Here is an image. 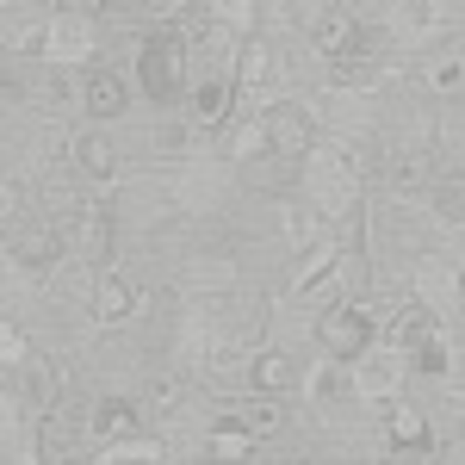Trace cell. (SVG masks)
<instances>
[{"label": "cell", "instance_id": "2e32d148", "mask_svg": "<svg viewBox=\"0 0 465 465\" xmlns=\"http://www.w3.org/2000/svg\"><path fill=\"white\" fill-rule=\"evenodd\" d=\"M74 168L87 180H100V186L118 174V143H112L100 124H94V131H74Z\"/></svg>", "mask_w": 465, "mask_h": 465}, {"label": "cell", "instance_id": "484cf974", "mask_svg": "<svg viewBox=\"0 0 465 465\" xmlns=\"http://www.w3.org/2000/svg\"><path fill=\"white\" fill-rule=\"evenodd\" d=\"M69 447H74L69 416H63V410H50V416H44V440H37V460H44V465H63V460H69Z\"/></svg>", "mask_w": 465, "mask_h": 465}, {"label": "cell", "instance_id": "ac0fdd59", "mask_svg": "<svg viewBox=\"0 0 465 465\" xmlns=\"http://www.w3.org/2000/svg\"><path fill=\"white\" fill-rule=\"evenodd\" d=\"M205 447H212V460H217V465H242V460H254V447H261V440L242 429V416H217V422H212V440H205Z\"/></svg>", "mask_w": 465, "mask_h": 465}, {"label": "cell", "instance_id": "7402d4cb", "mask_svg": "<svg viewBox=\"0 0 465 465\" xmlns=\"http://www.w3.org/2000/svg\"><path fill=\"white\" fill-rule=\"evenodd\" d=\"M391 186H397V193H422V186H429V193H434L429 149H397V155H391Z\"/></svg>", "mask_w": 465, "mask_h": 465}, {"label": "cell", "instance_id": "8fae6325", "mask_svg": "<svg viewBox=\"0 0 465 465\" xmlns=\"http://www.w3.org/2000/svg\"><path fill=\"white\" fill-rule=\"evenodd\" d=\"M112 205L106 199H87V205H74V249H81V261H106L112 254Z\"/></svg>", "mask_w": 465, "mask_h": 465}, {"label": "cell", "instance_id": "f546056e", "mask_svg": "<svg viewBox=\"0 0 465 465\" xmlns=\"http://www.w3.org/2000/svg\"><path fill=\"white\" fill-rule=\"evenodd\" d=\"M434 205L447 223H465V180H434Z\"/></svg>", "mask_w": 465, "mask_h": 465}, {"label": "cell", "instance_id": "277c9868", "mask_svg": "<svg viewBox=\"0 0 465 465\" xmlns=\"http://www.w3.org/2000/svg\"><path fill=\"white\" fill-rule=\"evenodd\" d=\"M317 335H322V360H335V366H354L366 348H372V311L366 304H335V311H322V322H317Z\"/></svg>", "mask_w": 465, "mask_h": 465}, {"label": "cell", "instance_id": "6da1fadb", "mask_svg": "<svg viewBox=\"0 0 465 465\" xmlns=\"http://www.w3.org/2000/svg\"><path fill=\"white\" fill-rule=\"evenodd\" d=\"M304 186H311V212L317 217H341V223L360 217V186H366V174H360V162L341 143L322 137L304 155Z\"/></svg>", "mask_w": 465, "mask_h": 465}, {"label": "cell", "instance_id": "83f0119b", "mask_svg": "<svg viewBox=\"0 0 465 465\" xmlns=\"http://www.w3.org/2000/svg\"><path fill=\"white\" fill-rule=\"evenodd\" d=\"M254 155H273L261 118H249V124H236V131H230V162H254Z\"/></svg>", "mask_w": 465, "mask_h": 465}, {"label": "cell", "instance_id": "7c38bea8", "mask_svg": "<svg viewBox=\"0 0 465 465\" xmlns=\"http://www.w3.org/2000/svg\"><path fill=\"white\" fill-rule=\"evenodd\" d=\"M280 74V56H273V44L254 32L242 37V50H236V94H267V81Z\"/></svg>", "mask_w": 465, "mask_h": 465}, {"label": "cell", "instance_id": "e0dca14e", "mask_svg": "<svg viewBox=\"0 0 465 465\" xmlns=\"http://www.w3.org/2000/svg\"><path fill=\"white\" fill-rule=\"evenodd\" d=\"M385 440H391V453H422L429 447V416L416 403H385Z\"/></svg>", "mask_w": 465, "mask_h": 465}, {"label": "cell", "instance_id": "603a6c76", "mask_svg": "<svg viewBox=\"0 0 465 465\" xmlns=\"http://www.w3.org/2000/svg\"><path fill=\"white\" fill-rule=\"evenodd\" d=\"M236 416H242V429H249L254 440H273V434L286 429V397H249Z\"/></svg>", "mask_w": 465, "mask_h": 465}, {"label": "cell", "instance_id": "ffe728a7", "mask_svg": "<svg viewBox=\"0 0 465 465\" xmlns=\"http://www.w3.org/2000/svg\"><path fill=\"white\" fill-rule=\"evenodd\" d=\"M422 87H429L434 100H460L465 94V50H440V56H429Z\"/></svg>", "mask_w": 465, "mask_h": 465}, {"label": "cell", "instance_id": "d6a6232c", "mask_svg": "<svg viewBox=\"0 0 465 465\" xmlns=\"http://www.w3.org/2000/svg\"><path fill=\"white\" fill-rule=\"evenodd\" d=\"M19 212H25V193H19V180H0V230H6V223H19Z\"/></svg>", "mask_w": 465, "mask_h": 465}, {"label": "cell", "instance_id": "8992f818", "mask_svg": "<svg viewBox=\"0 0 465 465\" xmlns=\"http://www.w3.org/2000/svg\"><path fill=\"white\" fill-rule=\"evenodd\" d=\"M94 50H100V37H94V6H63V13H50V44H44L50 69L74 74Z\"/></svg>", "mask_w": 465, "mask_h": 465}, {"label": "cell", "instance_id": "4fadbf2b", "mask_svg": "<svg viewBox=\"0 0 465 465\" xmlns=\"http://www.w3.org/2000/svg\"><path fill=\"white\" fill-rule=\"evenodd\" d=\"M94 317L118 329V322L137 317V280H124V273H100L94 280Z\"/></svg>", "mask_w": 465, "mask_h": 465}, {"label": "cell", "instance_id": "30bf717a", "mask_svg": "<svg viewBox=\"0 0 465 465\" xmlns=\"http://www.w3.org/2000/svg\"><path fill=\"white\" fill-rule=\"evenodd\" d=\"M87 434L94 440H106V447H118V440H137V403L131 397H94V410H87Z\"/></svg>", "mask_w": 465, "mask_h": 465}, {"label": "cell", "instance_id": "d6986e66", "mask_svg": "<svg viewBox=\"0 0 465 465\" xmlns=\"http://www.w3.org/2000/svg\"><path fill=\"white\" fill-rule=\"evenodd\" d=\"M429 335H440V329H434V311H429V304H403V311L391 317V329H385V341H391L397 354H416Z\"/></svg>", "mask_w": 465, "mask_h": 465}, {"label": "cell", "instance_id": "ba28073f", "mask_svg": "<svg viewBox=\"0 0 465 465\" xmlns=\"http://www.w3.org/2000/svg\"><path fill=\"white\" fill-rule=\"evenodd\" d=\"M81 106L94 124H112V118H124L131 112V87H124V74L118 69H94L81 81Z\"/></svg>", "mask_w": 465, "mask_h": 465}, {"label": "cell", "instance_id": "4316f807", "mask_svg": "<svg viewBox=\"0 0 465 465\" xmlns=\"http://www.w3.org/2000/svg\"><path fill=\"white\" fill-rule=\"evenodd\" d=\"M416 304H447V286H453V267H447V261H416Z\"/></svg>", "mask_w": 465, "mask_h": 465}, {"label": "cell", "instance_id": "52a82bcc", "mask_svg": "<svg viewBox=\"0 0 465 465\" xmlns=\"http://www.w3.org/2000/svg\"><path fill=\"white\" fill-rule=\"evenodd\" d=\"M341 261H348V242L322 236L317 249H304V254H298V267H292V292H298V298L335 292V286H341Z\"/></svg>", "mask_w": 465, "mask_h": 465}, {"label": "cell", "instance_id": "1f68e13d", "mask_svg": "<svg viewBox=\"0 0 465 465\" xmlns=\"http://www.w3.org/2000/svg\"><path fill=\"white\" fill-rule=\"evenodd\" d=\"M0 366H32V341L13 322H0Z\"/></svg>", "mask_w": 465, "mask_h": 465}, {"label": "cell", "instance_id": "5bb4252c", "mask_svg": "<svg viewBox=\"0 0 465 465\" xmlns=\"http://www.w3.org/2000/svg\"><path fill=\"white\" fill-rule=\"evenodd\" d=\"M186 106H193V118H199V124H230V112H236V74H212V81H193Z\"/></svg>", "mask_w": 465, "mask_h": 465}, {"label": "cell", "instance_id": "cb8c5ba5", "mask_svg": "<svg viewBox=\"0 0 465 465\" xmlns=\"http://www.w3.org/2000/svg\"><path fill=\"white\" fill-rule=\"evenodd\" d=\"M25 391H32V403L56 410V391H63V366H56L50 354H32V366H25Z\"/></svg>", "mask_w": 465, "mask_h": 465}, {"label": "cell", "instance_id": "9c48e42d", "mask_svg": "<svg viewBox=\"0 0 465 465\" xmlns=\"http://www.w3.org/2000/svg\"><path fill=\"white\" fill-rule=\"evenodd\" d=\"M6 249H13L19 267L50 273V267L63 261V230H56V223H25V230H13V236H6Z\"/></svg>", "mask_w": 465, "mask_h": 465}, {"label": "cell", "instance_id": "44dd1931", "mask_svg": "<svg viewBox=\"0 0 465 465\" xmlns=\"http://www.w3.org/2000/svg\"><path fill=\"white\" fill-rule=\"evenodd\" d=\"M304 391L317 397V403H348V397H354V366H335V360H322V366H311Z\"/></svg>", "mask_w": 465, "mask_h": 465}, {"label": "cell", "instance_id": "d4e9b609", "mask_svg": "<svg viewBox=\"0 0 465 465\" xmlns=\"http://www.w3.org/2000/svg\"><path fill=\"white\" fill-rule=\"evenodd\" d=\"M168 453H162V440H149V434H137V440H118V447H100V460L94 465H162Z\"/></svg>", "mask_w": 465, "mask_h": 465}, {"label": "cell", "instance_id": "9a60e30c", "mask_svg": "<svg viewBox=\"0 0 465 465\" xmlns=\"http://www.w3.org/2000/svg\"><path fill=\"white\" fill-rule=\"evenodd\" d=\"M292 385H298V366H292V354H280V348H261V354L249 360V391H254V397H286Z\"/></svg>", "mask_w": 465, "mask_h": 465}, {"label": "cell", "instance_id": "f1b7e54d", "mask_svg": "<svg viewBox=\"0 0 465 465\" xmlns=\"http://www.w3.org/2000/svg\"><path fill=\"white\" fill-rule=\"evenodd\" d=\"M447 366H453V354H447V335H429V341L410 354V372H422V379H447Z\"/></svg>", "mask_w": 465, "mask_h": 465}, {"label": "cell", "instance_id": "3957f363", "mask_svg": "<svg viewBox=\"0 0 465 465\" xmlns=\"http://www.w3.org/2000/svg\"><path fill=\"white\" fill-rule=\"evenodd\" d=\"M403 385H410V354H397L391 341H372L354 360V397L366 403H403Z\"/></svg>", "mask_w": 465, "mask_h": 465}, {"label": "cell", "instance_id": "5b68a950", "mask_svg": "<svg viewBox=\"0 0 465 465\" xmlns=\"http://www.w3.org/2000/svg\"><path fill=\"white\" fill-rule=\"evenodd\" d=\"M261 124H267V143H273V155H292V162H304V155L322 143L317 112L304 106V100H273V106L261 112Z\"/></svg>", "mask_w": 465, "mask_h": 465}, {"label": "cell", "instance_id": "7a4b0ae2", "mask_svg": "<svg viewBox=\"0 0 465 465\" xmlns=\"http://www.w3.org/2000/svg\"><path fill=\"white\" fill-rule=\"evenodd\" d=\"M137 87H143L149 100H174V94H193V81H186V44L174 32H149L143 50H137Z\"/></svg>", "mask_w": 465, "mask_h": 465}, {"label": "cell", "instance_id": "4dcf8cb0", "mask_svg": "<svg viewBox=\"0 0 465 465\" xmlns=\"http://www.w3.org/2000/svg\"><path fill=\"white\" fill-rule=\"evenodd\" d=\"M217 25H223V32H249V37H254V25H261V6H249V0H230V6H217Z\"/></svg>", "mask_w": 465, "mask_h": 465}]
</instances>
